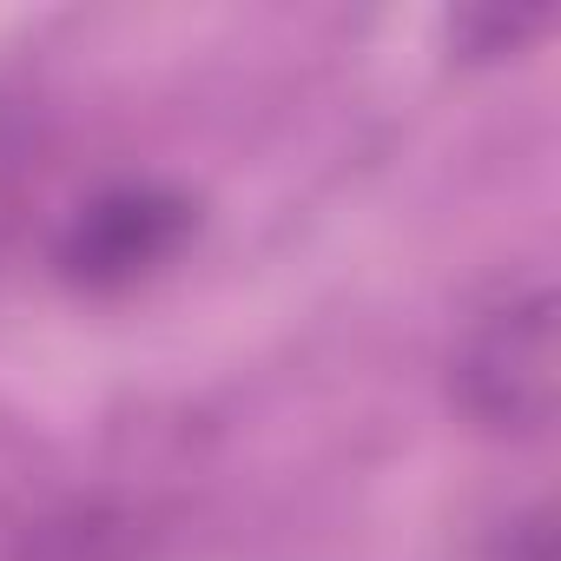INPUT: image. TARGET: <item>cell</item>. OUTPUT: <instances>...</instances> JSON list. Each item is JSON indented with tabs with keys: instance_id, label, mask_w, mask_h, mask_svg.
Returning <instances> with one entry per match:
<instances>
[{
	"instance_id": "obj_2",
	"label": "cell",
	"mask_w": 561,
	"mask_h": 561,
	"mask_svg": "<svg viewBox=\"0 0 561 561\" xmlns=\"http://www.w3.org/2000/svg\"><path fill=\"white\" fill-rule=\"evenodd\" d=\"M192 225H198V211L185 192H172L159 179H126V185L93 192L67 218V231L54 244V271L73 291H133L185 251Z\"/></svg>"
},
{
	"instance_id": "obj_3",
	"label": "cell",
	"mask_w": 561,
	"mask_h": 561,
	"mask_svg": "<svg viewBox=\"0 0 561 561\" xmlns=\"http://www.w3.org/2000/svg\"><path fill=\"white\" fill-rule=\"evenodd\" d=\"M41 165H47V126L41 113L0 100V257L14 251L34 198H41Z\"/></svg>"
},
{
	"instance_id": "obj_4",
	"label": "cell",
	"mask_w": 561,
	"mask_h": 561,
	"mask_svg": "<svg viewBox=\"0 0 561 561\" xmlns=\"http://www.w3.org/2000/svg\"><path fill=\"white\" fill-rule=\"evenodd\" d=\"M482 561H554V541H548V508L528 502L515 508L495 535H489V554Z\"/></svg>"
},
{
	"instance_id": "obj_1",
	"label": "cell",
	"mask_w": 561,
	"mask_h": 561,
	"mask_svg": "<svg viewBox=\"0 0 561 561\" xmlns=\"http://www.w3.org/2000/svg\"><path fill=\"white\" fill-rule=\"evenodd\" d=\"M449 403L482 436H541L554 416V298L541 277H515L469 311L449 351Z\"/></svg>"
}]
</instances>
